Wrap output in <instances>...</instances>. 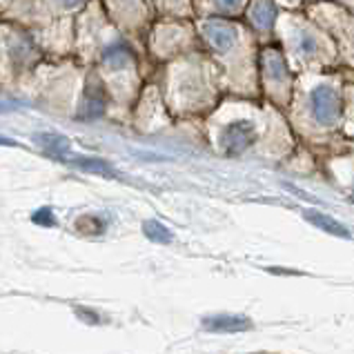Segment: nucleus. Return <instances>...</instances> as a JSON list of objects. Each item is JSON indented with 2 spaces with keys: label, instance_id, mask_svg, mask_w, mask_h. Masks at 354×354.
I'll list each match as a JSON object with an SVG mask.
<instances>
[{
  "label": "nucleus",
  "instance_id": "14",
  "mask_svg": "<svg viewBox=\"0 0 354 354\" xmlns=\"http://www.w3.org/2000/svg\"><path fill=\"white\" fill-rule=\"evenodd\" d=\"M214 3H216L221 9H236V7H241L243 0H214Z\"/></svg>",
  "mask_w": 354,
  "mask_h": 354
},
{
  "label": "nucleus",
  "instance_id": "8",
  "mask_svg": "<svg viewBox=\"0 0 354 354\" xmlns=\"http://www.w3.org/2000/svg\"><path fill=\"white\" fill-rule=\"evenodd\" d=\"M131 63V56L127 52V47L123 45H112L105 49V65L112 69V72H118V69H125Z\"/></svg>",
  "mask_w": 354,
  "mask_h": 354
},
{
  "label": "nucleus",
  "instance_id": "4",
  "mask_svg": "<svg viewBox=\"0 0 354 354\" xmlns=\"http://www.w3.org/2000/svg\"><path fill=\"white\" fill-rule=\"evenodd\" d=\"M203 328L209 332H243L252 328V321L245 317H234V315H218L209 317L203 321Z\"/></svg>",
  "mask_w": 354,
  "mask_h": 354
},
{
  "label": "nucleus",
  "instance_id": "13",
  "mask_svg": "<svg viewBox=\"0 0 354 354\" xmlns=\"http://www.w3.org/2000/svg\"><path fill=\"white\" fill-rule=\"evenodd\" d=\"M34 221H36V223H45V225L54 223V218H52V214H49V209H40L38 214L34 216Z\"/></svg>",
  "mask_w": 354,
  "mask_h": 354
},
{
  "label": "nucleus",
  "instance_id": "5",
  "mask_svg": "<svg viewBox=\"0 0 354 354\" xmlns=\"http://www.w3.org/2000/svg\"><path fill=\"white\" fill-rule=\"evenodd\" d=\"M105 112V94L103 89H100L98 85H89L87 87V94L83 98V105H80V112L78 116L80 118H96Z\"/></svg>",
  "mask_w": 354,
  "mask_h": 354
},
{
  "label": "nucleus",
  "instance_id": "1",
  "mask_svg": "<svg viewBox=\"0 0 354 354\" xmlns=\"http://www.w3.org/2000/svg\"><path fill=\"white\" fill-rule=\"evenodd\" d=\"M257 136V127L252 120H234L230 123L223 131H221V149L227 156H236L243 154L250 145L254 143Z\"/></svg>",
  "mask_w": 354,
  "mask_h": 354
},
{
  "label": "nucleus",
  "instance_id": "16",
  "mask_svg": "<svg viewBox=\"0 0 354 354\" xmlns=\"http://www.w3.org/2000/svg\"><path fill=\"white\" fill-rule=\"evenodd\" d=\"M0 145H16V143H14V140H9V138H3V136H0Z\"/></svg>",
  "mask_w": 354,
  "mask_h": 354
},
{
  "label": "nucleus",
  "instance_id": "3",
  "mask_svg": "<svg viewBox=\"0 0 354 354\" xmlns=\"http://www.w3.org/2000/svg\"><path fill=\"white\" fill-rule=\"evenodd\" d=\"M203 34L216 52H227L236 40V29L223 20H207L203 25Z\"/></svg>",
  "mask_w": 354,
  "mask_h": 354
},
{
  "label": "nucleus",
  "instance_id": "7",
  "mask_svg": "<svg viewBox=\"0 0 354 354\" xmlns=\"http://www.w3.org/2000/svg\"><path fill=\"white\" fill-rule=\"evenodd\" d=\"M306 218L310 221V223H315L317 227H321V230H326V232H330V234H335V236H350V232L343 227L341 223H337L335 218H330V216H326V214H319V212H306Z\"/></svg>",
  "mask_w": 354,
  "mask_h": 354
},
{
  "label": "nucleus",
  "instance_id": "2",
  "mask_svg": "<svg viewBox=\"0 0 354 354\" xmlns=\"http://www.w3.org/2000/svg\"><path fill=\"white\" fill-rule=\"evenodd\" d=\"M310 107H312V116L321 125H332L337 120L341 107L337 89H332L330 85H317L310 94Z\"/></svg>",
  "mask_w": 354,
  "mask_h": 354
},
{
  "label": "nucleus",
  "instance_id": "11",
  "mask_svg": "<svg viewBox=\"0 0 354 354\" xmlns=\"http://www.w3.org/2000/svg\"><path fill=\"white\" fill-rule=\"evenodd\" d=\"M143 232H145L147 239L156 241V243H169L171 241V232L165 225H160L158 221H147V223L143 225Z\"/></svg>",
  "mask_w": 354,
  "mask_h": 354
},
{
  "label": "nucleus",
  "instance_id": "6",
  "mask_svg": "<svg viewBox=\"0 0 354 354\" xmlns=\"http://www.w3.org/2000/svg\"><path fill=\"white\" fill-rule=\"evenodd\" d=\"M263 65H266V72L272 80H283L286 78V60L283 56L277 52V49H268L266 54H263Z\"/></svg>",
  "mask_w": 354,
  "mask_h": 354
},
{
  "label": "nucleus",
  "instance_id": "10",
  "mask_svg": "<svg viewBox=\"0 0 354 354\" xmlns=\"http://www.w3.org/2000/svg\"><path fill=\"white\" fill-rule=\"evenodd\" d=\"M38 143L40 145H43L47 151H49V154H58V156H63L65 154V151L69 149V143H67V138L65 136H54V134H40L38 136Z\"/></svg>",
  "mask_w": 354,
  "mask_h": 354
},
{
  "label": "nucleus",
  "instance_id": "9",
  "mask_svg": "<svg viewBox=\"0 0 354 354\" xmlns=\"http://www.w3.org/2000/svg\"><path fill=\"white\" fill-rule=\"evenodd\" d=\"M274 14H277V9L272 5V0H257L254 7H252V20L263 29H268L274 23Z\"/></svg>",
  "mask_w": 354,
  "mask_h": 354
},
{
  "label": "nucleus",
  "instance_id": "12",
  "mask_svg": "<svg viewBox=\"0 0 354 354\" xmlns=\"http://www.w3.org/2000/svg\"><path fill=\"white\" fill-rule=\"evenodd\" d=\"M299 49L306 56H310V54H315L317 49H319V40L312 36L310 32H301L299 34Z\"/></svg>",
  "mask_w": 354,
  "mask_h": 354
},
{
  "label": "nucleus",
  "instance_id": "15",
  "mask_svg": "<svg viewBox=\"0 0 354 354\" xmlns=\"http://www.w3.org/2000/svg\"><path fill=\"white\" fill-rule=\"evenodd\" d=\"M58 3H63L65 7H74V5H78L80 0H58Z\"/></svg>",
  "mask_w": 354,
  "mask_h": 354
}]
</instances>
